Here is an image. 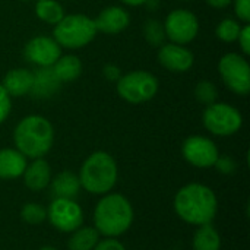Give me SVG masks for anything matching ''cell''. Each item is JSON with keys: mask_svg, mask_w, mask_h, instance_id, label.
<instances>
[{"mask_svg": "<svg viewBox=\"0 0 250 250\" xmlns=\"http://www.w3.org/2000/svg\"><path fill=\"white\" fill-rule=\"evenodd\" d=\"M174 211L185 223L199 227L212 223L218 212V199L211 188L189 183L176 193Z\"/></svg>", "mask_w": 250, "mask_h": 250, "instance_id": "cell-1", "label": "cell"}, {"mask_svg": "<svg viewBox=\"0 0 250 250\" xmlns=\"http://www.w3.org/2000/svg\"><path fill=\"white\" fill-rule=\"evenodd\" d=\"M133 223V208L120 193H108L94 209V229L105 237L125 234Z\"/></svg>", "mask_w": 250, "mask_h": 250, "instance_id": "cell-2", "label": "cell"}, {"mask_svg": "<svg viewBox=\"0 0 250 250\" xmlns=\"http://www.w3.org/2000/svg\"><path fill=\"white\" fill-rule=\"evenodd\" d=\"M16 149L26 158H42L53 146L54 129L42 116H28L22 119L13 132Z\"/></svg>", "mask_w": 250, "mask_h": 250, "instance_id": "cell-3", "label": "cell"}, {"mask_svg": "<svg viewBox=\"0 0 250 250\" xmlns=\"http://www.w3.org/2000/svg\"><path fill=\"white\" fill-rule=\"evenodd\" d=\"M78 177L88 193L105 195L117 182V164L110 154L97 151L83 161Z\"/></svg>", "mask_w": 250, "mask_h": 250, "instance_id": "cell-4", "label": "cell"}, {"mask_svg": "<svg viewBox=\"0 0 250 250\" xmlns=\"http://www.w3.org/2000/svg\"><path fill=\"white\" fill-rule=\"evenodd\" d=\"M53 35L60 47L73 50L89 44L97 35V26L94 19L85 15H67L56 23Z\"/></svg>", "mask_w": 250, "mask_h": 250, "instance_id": "cell-5", "label": "cell"}, {"mask_svg": "<svg viewBox=\"0 0 250 250\" xmlns=\"http://www.w3.org/2000/svg\"><path fill=\"white\" fill-rule=\"evenodd\" d=\"M158 91V79L145 70H135L117 81L119 95L132 104H141L155 97Z\"/></svg>", "mask_w": 250, "mask_h": 250, "instance_id": "cell-6", "label": "cell"}, {"mask_svg": "<svg viewBox=\"0 0 250 250\" xmlns=\"http://www.w3.org/2000/svg\"><path fill=\"white\" fill-rule=\"evenodd\" d=\"M205 127L217 136H230L240 130L243 117L237 108L226 103H212L204 111Z\"/></svg>", "mask_w": 250, "mask_h": 250, "instance_id": "cell-7", "label": "cell"}, {"mask_svg": "<svg viewBox=\"0 0 250 250\" xmlns=\"http://www.w3.org/2000/svg\"><path fill=\"white\" fill-rule=\"evenodd\" d=\"M220 75L224 83L237 95H248L250 91V66L248 60L237 54L229 53L218 63Z\"/></svg>", "mask_w": 250, "mask_h": 250, "instance_id": "cell-8", "label": "cell"}, {"mask_svg": "<svg viewBox=\"0 0 250 250\" xmlns=\"http://www.w3.org/2000/svg\"><path fill=\"white\" fill-rule=\"evenodd\" d=\"M47 220L57 231L72 233L82 226L83 212L75 199L54 198L47 208Z\"/></svg>", "mask_w": 250, "mask_h": 250, "instance_id": "cell-9", "label": "cell"}, {"mask_svg": "<svg viewBox=\"0 0 250 250\" xmlns=\"http://www.w3.org/2000/svg\"><path fill=\"white\" fill-rule=\"evenodd\" d=\"M164 29L166 35L174 44L183 45L196 38L199 32V22L192 12L186 9H176L166 18Z\"/></svg>", "mask_w": 250, "mask_h": 250, "instance_id": "cell-10", "label": "cell"}, {"mask_svg": "<svg viewBox=\"0 0 250 250\" xmlns=\"http://www.w3.org/2000/svg\"><path fill=\"white\" fill-rule=\"evenodd\" d=\"M182 154L189 164L198 168L214 167L217 158L220 157L218 148L214 144V141L205 136H199V135L189 136L183 142Z\"/></svg>", "mask_w": 250, "mask_h": 250, "instance_id": "cell-11", "label": "cell"}, {"mask_svg": "<svg viewBox=\"0 0 250 250\" xmlns=\"http://www.w3.org/2000/svg\"><path fill=\"white\" fill-rule=\"evenodd\" d=\"M25 59L40 67H51L62 56V47L54 38L38 35L29 40L23 48Z\"/></svg>", "mask_w": 250, "mask_h": 250, "instance_id": "cell-12", "label": "cell"}, {"mask_svg": "<svg viewBox=\"0 0 250 250\" xmlns=\"http://www.w3.org/2000/svg\"><path fill=\"white\" fill-rule=\"evenodd\" d=\"M160 63L170 72H186L193 64V54L180 44H163L158 50Z\"/></svg>", "mask_w": 250, "mask_h": 250, "instance_id": "cell-13", "label": "cell"}, {"mask_svg": "<svg viewBox=\"0 0 250 250\" xmlns=\"http://www.w3.org/2000/svg\"><path fill=\"white\" fill-rule=\"evenodd\" d=\"M97 31H101L104 34H119L123 29H126L130 23L129 13L119 7V6H110L101 10V13L94 19Z\"/></svg>", "mask_w": 250, "mask_h": 250, "instance_id": "cell-14", "label": "cell"}, {"mask_svg": "<svg viewBox=\"0 0 250 250\" xmlns=\"http://www.w3.org/2000/svg\"><path fill=\"white\" fill-rule=\"evenodd\" d=\"M23 183L28 189L38 192L44 190L51 182V168L44 158H35L31 164H26V168L22 174Z\"/></svg>", "mask_w": 250, "mask_h": 250, "instance_id": "cell-15", "label": "cell"}, {"mask_svg": "<svg viewBox=\"0 0 250 250\" xmlns=\"http://www.w3.org/2000/svg\"><path fill=\"white\" fill-rule=\"evenodd\" d=\"M34 83V73L28 69H12L3 78V88L10 97H23L31 92Z\"/></svg>", "mask_w": 250, "mask_h": 250, "instance_id": "cell-16", "label": "cell"}, {"mask_svg": "<svg viewBox=\"0 0 250 250\" xmlns=\"http://www.w3.org/2000/svg\"><path fill=\"white\" fill-rule=\"evenodd\" d=\"M26 157L18 149H0V179L12 180L21 177L26 168Z\"/></svg>", "mask_w": 250, "mask_h": 250, "instance_id": "cell-17", "label": "cell"}, {"mask_svg": "<svg viewBox=\"0 0 250 250\" xmlns=\"http://www.w3.org/2000/svg\"><path fill=\"white\" fill-rule=\"evenodd\" d=\"M81 190L79 177L72 171H62L59 173L51 182V192L54 198H64V199H75Z\"/></svg>", "mask_w": 250, "mask_h": 250, "instance_id": "cell-18", "label": "cell"}, {"mask_svg": "<svg viewBox=\"0 0 250 250\" xmlns=\"http://www.w3.org/2000/svg\"><path fill=\"white\" fill-rule=\"evenodd\" d=\"M59 83L60 81L56 78L51 67H41L34 75V83H32L31 92L37 98H47V97H51L57 91Z\"/></svg>", "mask_w": 250, "mask_h": 250, "instance_id": "cell-19", "label": "cell"}, {"mask_svg": "<svg viewBox=\"0 0 250 250\" xmlns=\"http://www.w3.org/2000/svg\"><path fill=\"white\" fill-rule=\"evenodd\" d=\"M51 69L60 82H70L81 75L82 63L76 56L67 54V56H60V59L53 64Z\"/></svg>", "mask_w": 250, "mask_h": 250, "instance_id": "cell-20", "label": "cell"}, {"mask_svg": "<svg viewBox=\"0 0 250 250\" xmlns=\"http://www.w3.org/2000/svg\"><path fill=\"white\" fill-rule=\"evenodd\" d=\"M192 245H193V250H220L221 237L209 223V224L199 226V229L195 231Z\"/></svg>", "mask_w": 250, "mask_h": 250, "instance_id": "cell-21", "label": "cell"}, {"mask_svg": "<svg viewBox=\"0 0 250 250\" xmlns=\"http://www.w3.org/2000/svg\"><path fill=\"white\" fill-rule=\"evenodd\" d=\"M100 240V233L94 227H79L72 231L70 239L67 240L69 250H94Z\"/></svg>", "mask_w": 250, "mask_h": 250, "instance_id": "cell-22", "label": "cell"}, {"mask_svg": "<svg viewBox=\"0 0 250 250\" xmlns=\"http://www.w3.org/2000/svg\"><path fill=\"white\" fill-rule=\"evenodd\" d=\"M35 15L44 21L45 23L56 25L64 16L63 6L56 0H37L35 3Z\"/></svg>", "mask_w": 250, "mask_h": 250, "instance_id": "cell-23", "label": "cell"}, {"mask_svg": "<svg viewBox=\"0 0 250 250\" xmlns=\"http://www.w3.org/2000/svg\"><path fill=\"white\" fill-rule=\"evenodd\" d=\"M144 35L152 47H161L167 38L164 25L157 19H148L144 25Z\"/></svg>", "mask_w": 250, "mask_h": 250, "instance_id": "cell-24", "label": "cell"}, {"mask_svg": "<svg viewBox=\"0 0 250 250\" xmlns=\"http://www.w3.org/2000/svg\"><path fill=\"white\" fill-rule=\"evenodd\" d=\"M21 218L26 224H41L47 220V209L35 202L25 204L21 209Z\"/></svg>", "mask_w": 250, "mask_h": 250, "instance_id": "cell-25", "label": "cell"}, {"mask_svg": "<svg viewBox=\"0 0 250 250\" xmlns=\"http://www.w3.org/2000/svg\"><path fill=\"white\" fill-rule=\"evenodd\" d=\"M240 29H242V26H240V23L237 21L227 18V19H223L218 23L215 32H217V37L221 41H224V42H233V41H237L239 34H240Z\"/></svg>", "mask_w": 250, "mask_h": 250, "instance_id": "cell-26", "label": "cell"}, {"mask_svg": "<svg viewBox=\"0 0 250 250\" xmlns=\"http://www.w3.org/2000/svg\"><path fill=\"white\" fill-rule=\"evenodd\" d=\"M195 97L201 104L209 105V104L215 103V100L218 97L217 86L209 81H201L195 88Z\"/></svg>", "mask_w": 250, "mask_h": 250, "instance_id": "cell-27", "label": "cell"}, {"mask_svg": "<svg viewBox=\"0 0 250 250\" xmlns=\"http://www.w3.org/2000/svg\"><path fill=\"white\" fill-rule=\"evenodd\" d=\"M214 167H217V170H218L221 174L230 176V174H233V173L236 171L237 164H236V161H234L231 157L224 155V157H218V158H217Z\"/></svg>", "mask_w": 250, "mask_h": 250, "instance_id": "cell-28", "label": "cell"}, {"mask_svg": "<svg viewBox=\"0 0 250 250\" xmlns=\"http://www.w3.org/2000/svg\"><path fill=\"white\" fill-rule=\"evenodd\" d=\"M10 108H12L10 95L6 92V89L0 83V125L7 119V116L10 113Z\"/></svg>", "mask_w": 250, "mask_h": 250, "instance_id": "cell-29", "label": "cell"}, {"mask_svg": "<svg viewBox=\"0 0 250 250\" xmlns=\"http://www.w3.org/2000/svg\"><path fill=\"white\" fill-rule=\"evenodd\" d=\"M233 3L236 16L248 23L250 21V0H233Z\"/></svg>", "mask_w": 250, "mask_h": 250, "instance_id": "cell-30", "label": "cell"}, {"mask_svg": "<svg viewBox=\"0 0 250 250\" xmlns=\"http://www.w3.org/2000/svg\"><path fill=\"white\" fill-rule=\"evenodd\" d=\"M94 250H126V248L116 240V237H107L104 240H98Z\"/></svg>", "mask_w": 250, "mask_h": 250, "instance_id": "cell-31", "label": "cell"}, {"mask_svg": "<svg viewBox=\"0 0 250 250\" xmlns=\"http://www.w3.org/2000/svg\"><path fill=\"white\" fill-rule=\"evenodd\" d=\"M239 44L243 50V53L248 56L250 54V26L246 23L245 26H242L240 34H239Z\"/></svg>", "mask_w": 250, "mask_h": 250, "instance_id": "cell-32", "label": "cell"}, {"mask_svg": "<svg viewBox=\"0 0 250 250\" xmlns=\"http://www.w3.org/2000/svg\"><path fill=\"white\" fill-rule=\"evenodd\" d=\"M103 72H104L105 79L113 81V82H117L120 79V76H122V72H120V69L116 64H105Z\"/></svg>", "mask_w": 250, "mask_h": 250, "instance_id": "cell-33", "label": "cell"}, {"mask_svg": "<svg viewBox=\"0 0 250 250\" xmlns=\"http://www.w3.org/2000/svg\"><path fill=\"white\" fill-rule=\"evenodd\" d=\"M207 3L211 6V7H215V9H224L227 7L229 4L233 3V0H207Z\"/></svg>", "mask_w": 250, "mask_h": 250, "instance_id": "cell-34", "label": "cell"}, {"mask_svg": "<svg viewBox=\"0 0 250 250\" xmlns=\"http://www.w3.org/2000/svg\"><path fill=\"white\" fill-rule=\"evenodd\" d=\"M125 4H129V6H141V4H145L148 3V0H122Z\"/></svg>", "mask_w": 250, "mask_h": 250, "instance_id": "cell-35", "label": "cell"}, {"mask_svg": "<svg viewBox=\"0 0 250 250\" xmlns=\"http://www.w3.org/2000/svg\"><path fill=\"white\" fill-rule=\"evenodd\" d=\"M40 250H57L56 248H53V246H44V248H41Z\"/></svg>", "mask_w": 250, "mask_h": 250, "instance_id": "cell-36", "label": "cell"}, {"mask_svg": "<svg viewBox=\"0 0 250 250\" xmlns=\"http://www.w3.org/2000/svg\"><path fill=\"white\" fill-rule=\"evenodd\" d=\"M23 1H31V0H23Z\"/></svg>", "mask_w": 250, "mask_h": 250, "instance_id": "cell-37", "label": "cell"}, {"mask_svg": "<svg viewBox=\"0 0 250 250\" xmlns=\"http://www.w3.org/2000/svg\"><path fill=\"white\" fill-rule=\"evenodd\" d=\"M183 1H189V0H183Z\"/></svg>", "mask_w": 250, "mask_h": 250, "instance_id": "cell-38", "label": "cell"}]
</instances>
